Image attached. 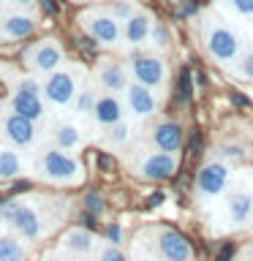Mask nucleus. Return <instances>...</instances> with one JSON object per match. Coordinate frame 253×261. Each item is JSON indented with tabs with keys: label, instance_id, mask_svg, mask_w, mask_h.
Instances as JSON below:
<instances>
[{
	"label": "nucleus",
	"instance_id": "1",
	"mask_svg": "<svg viewBox=\"0 0 253 261\" xmlns=\"http://www.w3.org/2000/svg\"><path fill=\"white\" fill-rule=\"evenodd\" d=\"M201 38H204V49L207 55L215 60L218 65H234L237 57L242 52V41L240 36L229 28L226 22L220 19H210L204 22V30H201Z\"/></svg>",
	"mask_w": 253,
	"mask_h": 261
},
{
	"label": "nucleus",
	"instance_id": "2",
	"mask_svg": "<svg viewBox=\"0 0 253 261\" xmlns=\"http://www.w3.org/2000/svg\"><path fill=\"white\" fill-rule=\"evenodd\" d=\"M38 177L46 179V182H55V185H77L82 182V177H85V169H82V163L77 158H71L68 152L63 150H44L38 155Z\"/></svg>",
	"mask_w": 253,
	"mask_h": 261
},
{
	"label": "nucleus",
	"instance_id": "3",
	"mask_svg": "<svg viewBox=\"0 0 253 261\" xmlns=\"http://www.w3.org/2000/svg\"><path fill=\"white\" fill-rule=\"evenodd\" d=\"M79 24L82 30L87 33L95 44L101 46H117L122 41V30H120V22L112 16V11H104V8H90L79 16Z\"/></svg>",
	"mask_w": 253,
	"mask_h": 261
},
{
	"label": "nucleus",
	"instance_id": "4",
	"mask_svg": "<svg viewBox=\"0 0 253 261\" xmlns=\"http://www.w3.org/2000/svg\"><path fill=\"white\" fill-rule=\"evenodd\" d=\"M63 60H65L63 46H60V41H55V38L36 41V44H30L22 55V63L30 73H52L63 65Z\"/></svg>",
	"mask_w": 253,
	"mask_h": 261
},
{
	"label": "nucleus",
	"instance_id": "5",
	"mask_svg": "<svg viewBox=\"0 0 253 261\" xmlns=\"http://www.w3.org/2000/svg\"><path fill=\"white\" fill-rule=\"evenodd\" d=\"M0 215H3L6 223L14 226V231L22 237V240H38L44 234V226H41V215L36 207L22 201H8L0 207Z\"/></svg>",
	"mask_w": 253,
	"mask_h": 261
},
{
	"label": "nucleus",
	"instance_id": "6",
	"mask_svg": "<svg viewBox=\"0 0 253 261\" xmlns=\"http://www.w3.org/2000/svg\"><path fill=\"white\" fill-rule=\"evenodd\" d=\"M79 90V73L77 68H57L44 82V98L52 106H68L73 103V95Z\"/></svg>",
	"mask_w": 253,
	"mask_h": 261
},
{
	"label": "nucleus",
	"instance_id": "7",
	"mask_svg": "<svg viewBox=\"0 0 253 261\" xmlns=\"http://www.w3.org/2000/svg\"><path fill=\"white\" fill-rule=\"evenodd\" d=\"M131 73H134V79L139 82V85L153 90V87L166 85L169 68L158 55H136L134 60H131Z\"/></svg>",
	"mask_w": 253,
	"mask_h": 261
},
{
	"label": "nucleus",
	"instance_id": "8",
	"mask_svg": "<svg viewBox=\"0 0 253 261\" xmlns=\"http://www.w3.org/2000/svg\"><path fill=\"white\" fill-rule=\"evenodd\" d=\"M0 130H3V139L8 144L14 147H33L38 139V128L36 122L22 117V114H16L8 109V114L3 117V122H0Z\"/></svg>",
	"mask_w": 253,
	"mask_h": 261
},
{
	"label": "nucleus",
	"instance_id": "9",
	"mask_svg": "<svg viewBox=\"0 0 253 261\" xmlns=\"http://www.w3.org/2000/svg\"><path fill=\"white\" fill-rule=\"evenodd\" d=\"M232 177V169L223 161H210L207 166H201V171L196 174V193L201 199H212V196L223 193V188Z\"/></svg>",
	"mask_w": 253,
	"mask_h": 261
},
{
	"label": "nucleus",
	"instance_id": "10",
	"mask_svg": "<svg viewBox=\"0 0 253 261\" xmlns=\"http://www.w3.org/2000/svg\"><path fill=\"white\" fill-rule=\"evenodd\" d=\"M158 253L166 261H193V248L174 228H158Z\"/></svg>",
	"mask_w": 253,
	"mask_h": 261
},
{
	"label": "nucleus",
	"instance_id": "11",
	"mask_svg": "<svg viewBox=\"0 0 253 261\" xmlns=\"http://www.w3.org/2000/svg\"><path fill=\"white\" fill-rule=\"evenodd\" d=\"M174 171H177V158H174V152H153V155H147V158H142V163L136 166V174L142 177V179H169V177H174Z\"/></svg>",
	"mask_w": 253,
	"mask_h": 261
},
{
	"label": "nucleus",
	"instance_id": "12",
	"mask_svg": "<svg viewBox=\"0 0 253 261\" xmlns=\"http://www.w3.org/2000/svg\"><path fill=\"white\" fill-rule=\"evenodd\" d=\"M122 114H125L122 101L114 93H104V95L95 98V106H93V122L95 125L109 128L114 122H122Z\"/></svg>",
	"mask_w": 253,
	"mask_h": 261
},
{
	"label": "nucleus",
	"instance_id": "13",
	"mask_svg": "<svg viewBox=\"0 0 253 261\" xmlns=\"http://www.w3.org/2000/svg\"><path fill=\"white\" fill-rule=\"evenodd\" d=\"M98 85H101L106 93H125L128 90V71L122 68L120 60H104L98 65Z\"/></svg>",
	"mask_w": 253,
	"mask_h": 261
},
{
	"label": "nucleus",
	"instance_id": "14",
	"mask_svg": "<svg viewBox=\"0 0 253 261\" xmlns=\"http://www.w3.org/2000/svg\"><path fill=\"white\" fill-rule=\"evenodd\" d=\"M125 103H128V109L134 112L136 117H150V114H155V109H158V101H155L153 90L144 87V85H139V82L128 85Z\"/></svg>",
	"mask_w": 253,
	"mask_h": 261
},
{
	"label": "nucleus",
	"instance_id": "15",
	"mask_svg": "<svg viewBox=\"0 0 253 261\" xmlns=\"http://www.w3.org/2000/svg\"><path fill=\"white\" fill-rule=\"evenodd\" d=\"M153 28H155L153 14L136 11V14L125 22V28H122V38H125L128 46H139V44H144V41H150Z\"/></svg>",
	"mask_w": 253,
	"mask_h": 261
},
{
	"label": "nucleus",
	"instance_id": "16",
	"mask_svg": "<svg viewBox=\"0 0 253 261\" xmlns=\"http://www.w3.org/2000/svg\"><path fill=\"white\" fill-rule=\"evenodd\" d=\"M153 144L158 147L161 152H177L180 147H183V128H180L174 120H161L158 125L153 128Z\"/></svg>",
	"mask_w": 253,
	"mask_h": 261
},
{
	"label": "nucleus",
	"instance_id": "17",
	"mask_svg": "<svg viewBox=\"0 0 253 261\" xmlns=\"http://www.w3.org/2000/svg\"><path fill=\"white\" fill-rule=\"evenodd\" d=\"M226 215L234 223H248L253 218V193L248 191H232L226 196Z\"/></svg>",
	"mask_w": 253,
	"mask_h": 261
},
{
	"label": "nucleus",
	"instance_id": "18",
	"mask_svg": "<svg viewBox=\"0 0 253 261\" xmlns=\"http://www.w3.org/2000/svg\"><path fill=\"white\" fill-rule=\"evenodd\" d=\"M8 109L22 114V117H28L33 122H38L44 117V101H41V95H28V93H14L11 101H8Z\"/></svg>",
	"mask_w": 253,
	"mask_h": 261
},
{
	"label": "nucleus",
	"instance_id": "19",
	"mask_svg": "<svg viewBox=\"0 0 253 261\" xmlns=\"http://www.w3.org/2000/svg\"><path fill=\"white\" fill-rule=\"evenodd\" d=\"M36 33V19L30 14H8L3 19V36L8 41H22Z\"/></svg>",
	"mask_w": 253,
	"mask_h": 261
},
{
	"label": "nucleus",
	"instance_id": "20",
	"mask_svg": "<svg viewBox=\"0 0 253 261\" xmlns=\"http://www.w3.org/2000/svg\"><path fill=\"white\" fill-rule=\"evenodd\" d=\"M52 142H55L57 150L71 152L82 144V130H79V125H73V122H57L55 130H52Z\"/></svg>",
	"mask_w": 253,
	"mask_h": 261
},
{
	"label": "nucleus",
	"instance_id": "21",
	"mask_svg": "<svg viewBox=\"0 0 253 261\" xmlns=\"http://www.w3.org/2000/svg\"><path fill=\"white\" fill-rule=\"evenodd\" d=\"M24 174V163L19 152L14 150H0V179H16Z\"/></svg>",
	"mask_w": 253,
	"mask_h": 261
},
{
	"label": "nucleus",
	"instance_id": "22",
	"mask_svg": "<svg viewBox=\"0 0 253 261\" xmlns=\"http://www.w3.org/2000/svg\"><path fill=\"white\" fill-rule=\"evenodd\" d=\"M63 245L73 253H87V250H93V234H90L87 228L77 226V228H71V231H65Z\"/></svg>",
	"mask_w": 253,
	"mask_h": 261
},
{
	"label": "nucleus",
	"instance_id": "23",
	"mask_svg": "<svg viewBox=\"0 0 253 261\" xmlns=\"http://www.w3.org/2000/svg\"><path fill=\"white\" fill-rule=\"evenodd\" d=\"M28 250H24L22 240H16L14 234L0 237V261H24Z\"/></svg>",
	"mask_w": 253,
	"mask_h": 261
},
{
	"label": "nucleus",
	"instance_id": "24",
	"mask_svg": "<svg viewBox=\"0 0 253 261\" xmlns=\"http://www.w3.org/2000/svg\"><path fill=\"white\" fill-rule=\"evenodd\" d=\"M95 93H93V87H87V85H82L77 90V95H73V112L77 114H93V106H95Z\"/></svg>",
	"mask_w": 253,
	"mask_h": 261
},
{
	"label": "nucleus",
	"instance_id": "25",
	"mask_svg": "<svg viewBox=\"0 0 253 261\" xmlns=\"http://www.w3.org/2000/svg\"><path fill=\"white\" fill-rule=\"evenodd\" d=\"M193 98V76H191V68H180V76H177V103H188Z\"/></svg>",
	"mask_w": 253,
	"mask_h": 261
},
{
	"label": "nucleus",
	"instance_id": "26",
	"mask_svg": "<svg viewBox=\"0 0 253 261\" xmlns=\"http://www.w3.org/2000/svg\"><path fill=\"white\" fill-rule=\"evenodd\" d=\"M104 136H106V142H109L112 147H120V144L128 142L131 128H128V122H114V125H109V130H106Z\"/></svg>",
	"mask_w": 253,
	"mask_h": 261
},
{
	"label": "nucleus",
	"instance_id": "27",
	"mask_svg": "<svg viewBox=\"0 0 253 261\" xmlns=\"http://www.w3.org/2000/svg\"><path fill=\"white\" fill-rule=\"evenodd\" d=\"M223 6L240 19H253V0H223Z\"/></svg>",
	"mask_w": 253,
	"mask_h": 261
},
{
	"label": "nucleus",
	"instance_id": "28",
	"mask_svg": "<svg viewBox=\"0 0 253 261\" xmlns=\"http://www.w3.org/2000/svg\"><path fill=\"white\" fill-rule=\"evenodd\" d=\"M82 204H85V212H90V215H104L106 212V201L101 199V193H95V191H87L82 196Z\"/></svg>",
	"mask_w": 253,
	"mask_h": 261
},
{
	"label": "nucleus",
	"instance_id": "29",
	"mask_svg": "<svg viewBox=\"0 0 253 261\" xmlns=\"http://www.w3.org/2000/svg\"><path fill=\"white\" fill-rule=\"evenodd\" d=\"M234 73L240 79H245V82H253V49H250V52H245L242 57H237Z\"/></svg>",
	"mask_w": 253,
	"mask_h": 261
},
{
	"label": "nucleus",
	"instance_id": "30",
	"mask_svg": "<svg viewBox=\"0 0 253 261\" xmlns=\"http://www.w3.org/2000/svg\"><path fill=\"white\" fill-rule=\"evenodd\" d=\"M109 11H112V16H114L117 22H128L131 16L136 14V11H134V3H131V0H114Z\"/></svg>",
	"mask_w": 253,
	"mask_h": 261
},
{
	"label": "nucleus",
	"instance_id": "31",
	"mask_svg": "<svg viewBox=\"0 0 253 261\" xmlns=\"http://www.w3.org/2000/svg\"><path fill=\"white\" fill-rule=\"evenodd\" d=\"M150 41H153V46H158V49H169V30L163 28L161 22H155V28H153V36H150Z\"/></svg>",
	"mask_w": 253,
	"mask_h": 261
},
{
	"label": "nucleus",
	"instance_id": "32",
	"mask_svg": "<svg viewBox=\"0 0 253 261\" xmlns=\"http://www.w3.org/2000/svg\"><path fill=\"white\" fill-rule=\"evenodd\" d=\"M98 261H128V258L117 245H104V248L98 250Z\"/></svg>",
	"mask_w": 253,
	"mask_h": 261
},
{
	"label": "nucleus",
	"instance_id": "33",
	"mask_svg": "<svg viewBox=\"0 0 253 261\" xmlns=\"http://www.w3.org/2000/svg\"><path fill=\"white\" fill-rule=\"evenodd\" d=\"M14 93H28V95H41V93H44V87H41V85H38L36 79H19V82H16V90H14Z\"/></svg>",
	"mask_w": 253,
	"mask_h": 261
},
{
	"label": "nucleus",
	"instance_id": "34",
	"mask_svg": "<svg viewBox=\"0 0 253 261\" xmlns=\"http://www.w3.org/2000/svg\"><path fill=\"white\" fill-rule=\"evenodd\" d=\"M106 240H109V245H122V228L117 226V223H109L106 226Z\"/></svg>",
	"mask_w": 253,
	"mask_h": 261
},
{
	"label": "nucleus",
	"instance_id": "35",
	"mask_svg": "<svg viewBox=\"0 0 253 261\" xmlns=\"http://www.w3.org/2000/svg\"><path fill=\"white\" fill-rule=\"evenodd\" d=\"M177 11H180V16H193L199 11V0H180Z\"/></svg>",
	"mask_w": 253,
	"mask_h": 261
},
{
	"label": "nucleus",
	"instance_id": "36",
	"mask_svg": "<svg viewBox=\"0 0 253 261\" xmlns=\"http://www.w3.org/2000/svg\"><path fill=\"white\" fill-rule=\"evenodd\" d=\"M95 166L101 169V171H112V166H114V161L109 158L106 152H98V158H95Z\"/></svg>",
	"mask_w": 253,
	"mask_h": 261
},
{
	"label": "nucleus",
	"instance_id": "37",
	"mask_svg": "<svg viewBox=\"0 0 253 261\" xmlns=\"http://www.w3.org/2000/svg\"><path fill=\"white\" fill-rule=\"evenodd\" d=\"M232 256H234V245H232V242H226L223 248H220V253H218V258H215V261H232Z\"/></svg>",
	"mask_w": 253,
	"mask_h": 261
},
{
	"label": "nucleus",
	"instance_id": "38",
	"mask_svg": "<svg viewBox=\"0 0 253 261\" xmlns=\"http://www.w3.org/2000/svg\"><path fill=\"white\" fill-rule=\"evenodd\" d=\"M199 142H201V134H199V130H191V142H188V150H191L193 155L199 152Z\"/></svg>",
	"mask_w": 253,
	"mask_h": 261
},
{
	"label": "nucleus",
	"instance_id": "39",
	"mask_svg": "<svg viewBox=\"0 0 253 261\" xmlns=\"http://www.w3.org/2000/svg\"><path fill=\"white\" fill-rule=\"evenodd\" d=\"M41 6H44L46 14H60V6H57V0H38Z\"/></svg>",
	"mask_w": 253,
	"mask_h": 261
},
{
	"label": "nucleus",
	"instance_id": "40",
	"mask_svg": "<svg viewBox=\"0 0 253 261\" xmlns=\"http://www.w3.org/2000/svg\"><path fill=\"white\" fill-rule=\"evenodd\" d=\"M223 155H234V158H240L242 150H240V147H223Z\"/></svg>",
	"mask_w": 253,
	"mask_h": 261
},
{
	"label": "nucleus",
	"instance_id": "41",
	"mask_svg": "<svg viewBox=\"0 0 253 261\" xmlns=\"http://www.w3.org/2000/svg\"><path fill=\"white\" fill-rule=\"evenodd\" d=\"M161 201H163V193H153L150 201H147V207H155V204H161Z\"/></svg>",
	"mask_w": 253,
	"mask_h": 261
},
{
	"label": "nucleus",
	"instance_id": "42",
	"mask_svg": "<svg viewBox=\"0 0 253 261\" xmlns=\"http://www.w3.org/2000/svg\"><path fill=\"white\" fill-rule=\"evenodd\" d=\"M41 261H63V258L57 256V253H44V256H41Z\"/></svg>",
	"mask_w": 253,
	"mask_h": 261
},
{
	"label": "nucleus",
	"instance_id": "43",
	"mask_svg": "<svg viewBox=\"0 0 253 261\" xmlns=\"http://www.w3.org/2000/svg\"><path fill=\"white\" fill-rule=\"evenodd\" d=\"M11 3H16V6H30V3H36V0H11Z\"/></svg>",
	"mask_w": 253,
	"mask_h": 261
},
{
	"label": "nucleus",
	"instance_id": "44",
	"mask_svg": "<svg viewBox=\"0 0 253 261\" xmlns=\"http://www.w3.org/2000/svg\"><path fill=\"white\" fill-rule=\"evenodd\" d=\"M77 3H93V0H77Z\"/></svg>",
	"mask_w": 253,
	"mask_h": 261
},
{
	"label": "nucleus",
	"instance_id": "45",
	"mask_svg": "<svg viewBox=\"0 0 253 261\" xmlns=\"http://www.w3.org/2000/svg\"><path fill=\"white\" fill-rule=\"evenodd\" d=\"M0 28H3V16H0Z\"/></svg>",
	"mask_w": 253,
	"mask_h": 261
}]
</instances>
